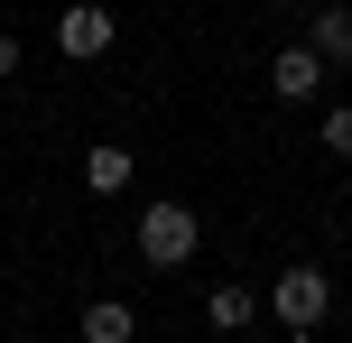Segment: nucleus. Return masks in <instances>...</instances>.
<instances>
[{"mask_svg":"<svg viewBox=\"0 0 352 343\" xmlns=\"http://www.w3.org/2000/svg\"><path fill=\"white\" fill-rule=\"evenodd\" d=\"M250 316H260V297H250V288H213V297H204V325H213V334H241Z\"/></svg>","mask_w":352,"mask_h":343,"instance_id":"nucleus-6","label":"nucleus"},{"mask_svg":"<svg viewBox=\"0 0 352 343\" xmlns=\"http://www.w3.org/2000/svg\"><path fill=\"white\" fill-rule=\"evenodd\" d=\"M56 47H65L74 65H84V56H102V47H111V10H93V0H74V10L56 19Z\"/></svg>","mask_w":352,"mask_h":343,"instance_id":"nucleus-4","label":"nucleus"},{"mask_svg":"<svg viewBox=\"0 0 352 343\" xmlns=\"http://www.w3.org/2000/svg\"><path fill=\"white\" fill-rule=\"evenodd\" d=\"M130 334H140V325H130V307H111V297H102V307H84V343H130Z\"/></svg>","mask_w":352,"mask_h":343,"instance_id":"nucleus-8","label":"nucleus"},{"mask_svg":"<svg viewBox=\"0 0 352 343\" xmlns=\"http://www.w3.org/2000/svg\"><path fill=\"white\" fill-rule=\"evenodd\" d=\"M324 148H334V158H352V102L324 111Z\"/></svg>","mask_w":352,"mask_h":343,"instance_id":"nucleus-9","label":"nucleus"},{"mask_svg":"<svg viewBox=\"0 0 352 343\" xmlns=\"http://www.w3.org/2000/svg\"><path fill=\"white\" fill-rule=\"evenodd\" d=\"M324 307H334V278H324V269H306V260L269 278V316H278L287 334H316V325H324Z\"/></svg>","mask_w":352,"mask_h":343,"instance_id":"nucleus-1","label":"nucleus"},{"mask_svg":"<svg viewBox=\"0 0 352 343\" xmlns=\"http://www.w3.org/2000/svg\"><path fill=\"white\" fill-rule=\"evenodd\" d=\"M269 93H278V102H316V93H324V56H316V37H297V47L269 56Z\"/></svg>","mask_w":352,"mask_h":343,"instance_id":"nucleus-3","label":"nucleus"},{"mask_svg":"<svg viewBox=\"0 0 352 343\" xmlns=\"http://www.w3.org/2000/svg\"><path fill=\"white\" fill-rule=\"evenodd\" d=\"M306 37H316L324 65H352V10H343V0H334V10H316V28H306Z\"/></svg>","mask_w":352,"mask_h":343,"instance_id":"nucleus-5","label":"nucleus"},{"mask_svg":"<svg viewBox=\"0 0 352 343\" xmlns=\"http://www.w3.org/2000/svg\"><path fill=\"white\" fill-rule=\"evenodd\" d=\"M140 260L148 269H186L195 260V204H148L140 214Z\"/></svg>","mask_w":352,"mask_h":343,"instance_id":"nucleus-2","label":"nucleus"},{"mask_svg":"<svg viewBox=\"0 0 352 343\" xmlns=\"http://www.w3.org/2000/svg\"><path fill=\"white\" fill-rule=\"evenodd\" d=\"M84 186H93V195H121V186H130V148H93V158H84Z\"/></svg>","mask_w":352,"mask_h":343,"instance_id":"nucleus-7","label":"nucleus"},{"mask_svg":"<svg viewBox=\"0 0 352 343\" xmlns=\"http://www.w3.org/2000/svg\"><path fill=\"white\" fill-rule=\"evenodd\" d=\"M10 74H19V37L0 28V84H10Z\"/></svg>","mask_w":352,"mask_h":343,"instance_id":"nucleus-10","label":"nucleus"}]
</instances>
